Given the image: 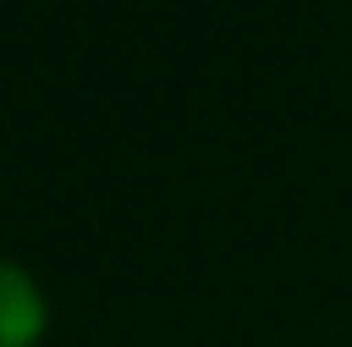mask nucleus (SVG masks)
Returning a JSON list of instances; mask_svg holds the SVG:
<instances>
[{
    "label": "nucleus",
    "mask_w": 352,
    "mask_h": 347,
    "mask_svg": "<svg viewBox=\"0 0 352 347\" xmlns=\"http://www.w3.org/2000/svg\"><path fill=\"white\" fill-rule=\"evenodd\" d=\"M48 333V300L38 281L14 267L0 262V347H38Z\"/></svg>",
    "instance_id": "nucleus-1"
}]
</instances>
